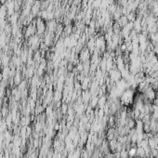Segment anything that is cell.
<instances>
[{"label": "cell", "instance_id": "6da1fadb", "mask_svg": "<svg viewBox=\"0 0 158 158\" xmlns=\"http://www.w3.org/2000/svg\"><path fill=\"white\" fill-rule=\"evenodd\" d=\"M88 59H89L88 50H87V49H84V50L81 52V54H80V60H82L83 61H88Z\"/></svg>", "mask_w": 158, "mask_h": 158}]
</instances>
